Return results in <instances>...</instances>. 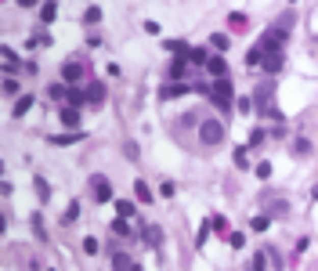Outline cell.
I'll list each match as a JSON object with an SVG mask.
<instances>
[{"label":"cell","instance_id":"cell-38","mask_svg":"<svg viewBox=\"0 0 318 271\" xmlns=\"http://www.w3.org/2000/svg\"><path fill=\"white\" fill-rule=\"evenodd\" d=\"M314 199H318V188H314Z\"/></svg>","mask_w":318,"mask_h":271},{"label":"cell","instance_id":"cell-13","mask_svg":"<svg viewBox=\"0 0 318 271\" xmlns=\"http://www.w3.org/2000/svg\"><path fill=\"white\" fill-rule=\"evenodd\" d=\"M29 224H33V235H36L40 242H47V228H44V217H40V213H33V217H29Z\"/></svg>","mask_w":318,"mask_h":271},{"label":"cell","instance_id":"cell-29","mask_svg":"<svg viewBox=\"0 0 318 271\" xmlns=\"http://www.w3.org/2000/svg\"><path fill=\"white\" fill-rule=\"evenodd\" d=\"M250 228H253V231H268V228H271V221H268V217H253V221H250Z\"/></svg>","mask_w":318,"mask_h":271},{"label":"cell","instance_id":"cell-23","mask_svg":"<svg viewBox=\"0 0 318 271\" xmlns=\"http://www.w3.org/2000/svg\"><path fill=\"white\" fill-rule=\"evenodd\" d=\"M55 15H58L55 4H44V8H40V22H55Z\"/></svg>","mask_w":318,"mask_h":271},{"label":"cell","instance_id":"cell-8","mask_svg":"<svg viewBox=\"0 0 318 271\" xmlns=\"http://www.w3.org/2000/svg\"><path fill=\"white\" fill-rule=\"evenodd\" d=\"M112 267H116V271H134L138 264H134V260H130L123 250H112Z\"/></svg>","mask_w":318,"mask_h":271},{"label":"cell","instance_id":"cell-7","mask_svg":"<svg viewBox=\"0 0 318 271\" xmlns=\"http://www.w3.org/2000/svg\"><path fill=\"white\" fill-rule=\"evenodd\" d=\"M58 120H62L69 130H80V109H69V105H65V109L58 112Z\"/></svg>","mask_w":318,"mask_h":271},{"label":"cell","instance_id":"cell-35","mask_svg":"<svg viewBox=\"0 0 318 271\" xmlns=\"http://www.w3.org/2000/svg\"><path fill=\"white\" fill-rule=\"evenodd\" d=\"M159 196L170 199V196H174V181H163V184H159Z\"/></svg>","mask_w":318,"mask_h":271},{"label":"cell","instance_id":"cell-9","mask_svg":"<svg viewBox=\"0 0 318 271\" xmlns=\"http://www.w3.org/2000/svg\"><path fill=\"white\" fill-rule=\"evenodd\" d=\"M87 101H91V105H101V101H105V84H101V80H94V84L87 87Z\"/></svg>","mask_w":318,"mask_h":271},{"label":"cell","instance_id":"cell-15","mask_svg":"<svg viewBox=\"0 0 318 271\" xmlns=\"http://www.w3.org/2000/svg\"><path fill=\"white\" fill-rule=\"evenodd\" d=\"M0 51H4V69H8V76H11V72L18 69V55H15L11 47H0Z\"/></svg>","mask_w":318,"mask_h":271},{"label":"cell","instance_id":"cell-3","mask_svg":"<svg viewBox=\"0 0 318 271\" xmlns=\"http://www.w3.org/2000/svg\"><path fill=\"white\" fill-rule=\"evenodd\" d=\"M91 192H94V199H98V203H112V184H109L101 174H94V177H91Z\"/></svg>","mask_w":318,"mask_h":271},{"label":"cell","instance_id":"cell-5","mask_svg":"<svg viewBox=\"0 0 318 271\" xmlns=\"http://www.w3.org/2000/svg\"><path fill=\"white\" fill-rule=\"evenodd\" d=\"M138 228H141V235H145V242H148V246H155V250L163 246V231H159V224H152V221H141Z\"/></svg>","mask_w":318,"mask_h":271},{"label":"cell","instance_id":"cell-25","mask_svg":"<svg viewBox=\"0 0 318 271\" xmlns=\"http://www.w3.org/2000/svg\"><path fill=\"white\" fill-rule=\"evenodd\" d=\"M210 47L224 51V47H228V36H224V33H214V36H210Z\"/></svg>","mask_w":318,"mask_h":271},{"label":"cell","instance_id":"cell-24","mask_svg":"<svg viewBox=\"0 0 318 271\" xmlns=\"http://www.w3.org/2000/svg\"><path fill=\"white\" fill-rule=\"evenodd\" d=\"M184 62H188V58H174V65H170V76H174V80H181V76H184Z\"/></svg>","mask_w":318,"mask_h":271},{"label":"cell","instance_id":"cell-17","mask_svg":"<svg viewBox=\"0 0 318 271\" xmlns=\"http://www.w3.org/2000/svg\"><path fill=\"white\" fill-rule=\"evenodd\" d=\"M235 167H238V170H250V152H246V145L235 148Z\"/></svg>","mask_w":318,"mask_h":271},{"label":"cell","instance_id":"cell-37","mask_svg":"<svg viewBox=\"0 0 318 271\" xmlns=\"http://www.w3.org/2000/svg\"><path fill=\"white\" fill-rule=\"evenodd\" d=\"M51 98H65V101H69V94H65V87H62V84H55V87H51Z\"/></svg>","mask_w":318,"mask_h":271},{"label":"cell","instance_id":"cell-14","mask_svg":"<svg viewBox=\"0 0 318 271\" xmlns=\"http://www.w3.org/2000/svg\"><path fill=\"white\" fill-rule=\"evenodd\" d=\"M33 188H36V196H40V199H44V203L51 199V184H47L44 177H33Z\"/></svg>","mask_w":318,"mask_h":271},{"label":"cell","instance_id":"cell-20","mask_svg":"<svg viewBox=\"0 0 318 271\" xmlns=\"http://www.w3.org/2000/svg\"><path fill=\"white\" fill-rule=\"evenodd\" d=\"M116 213L123 217V221H127V217H134V203H130V199H119V203H116Z\"/></svg>","mask_w":318,"mask_h":271},{"label":"cell","instance_id":"cell-19","mask_svg":"<svg viewBox=\"0 0 318 271\" xmlns=\"http://www.w3.org/2000/svg\"><path fill=\"white\" fill-rule=\"evenodd\" d=\"M80 221V203H69V210L62 213V224H76Z\"/></svg>","mask_w":318,"mask_h":271},{"label":"cell","instance_id":"cell-31","mask_svg":"<svg viewBox=\"0 0 318 271\" xmlns=\"http://www.w3.org/2000/svg\"><path fill=\"white\" fill-rule=\"evenodd\" d=\"M228 22H231V29H246V25H250V18H246V15H231Z\"/></svg>","mask_w":318,"mask_h":271},{"label":"cell","instance_id":"cell-26","mask_svg":"<svg viewBox=\"0 0 318 271\" xmlns=\"http://www.w3.org/2000/svg\"><path fill=\"white\" fill-rule=\"evenodd\" d=\"M228 242H231L235 250H243V246H246V235H243V231H231V235H228Z\"/></svg>","mask_w":318,"mask_h":271},{"label":"cell","instance_id":"cell-30","mask_svg":"<svg viewBox=\"0 0 318 271\" xmlns=\"http://www.w3.org/2000/svg\"><path fill=\"white\" fill-rule=\"evenodd\" d=\"M98 250H101V246H98V239H94V235H87V239H84V253H91V257H94Z\"/></svg>","mask_w":318,"mask_h":271},{"label":"cell","instance_id":"cell-1","mask_svg":"<svg viewBox=\"0 0 318 271\" xmlns=\"http://www.w3.org/2000/svg\"><path fill=\"white\" fill-rule=\"evenodd\" d=\"M199 138H203V145H221L224 141V123L221 120H203L199 123Z\"/></svg>","mask_w":318,"mask_h":271},{"label":"cell","instance_id":"cell-6","mask_svg":"<svg viewBox=\"0 0 318 271\" xmlns=\"http://www.w3.org/2000/svg\"><path fill=\"white\" fill-rule=\"evenodd\" d=\"M206 69H210V76H217V80H228V62H224L221 55H210Z\"/></svg>","mask_w":318,"mask_h":271},{"label":"cell","instance_id":"cell-22","mask_svg":"<svg viewBox=\"0 0 318 271\" xmlns=\"http://www.w3.org/2000/svg\"><path fill=\"white\" fill-rule=\"evenodd\" d=\"M268 267V257H264V250L260 253H253V260H250V271H264Z\"/></svg>","mask_w":318,"mask_h":271},{"label":"cell","instance_id":"cell-32","mask_svg":"<svg viewBox=\"0 0 318 271\" xmlns=\"http://www.w3.org/2000/svg\"><path fill=\"white\" fill-rule=\"evenodd\" d=\"M188 62H210L206 47H192V58H188Z\"/></svg>","mask_w":318,"mask_h":271},{"label":"cell","instance_id":"cell-2","mask_svg":"<svg viewBox=\"0 0 318 271\" xmlns=\"http://www.w3.org/2000/svg\"><path fill=\"white\" fill-rule=\"evenodd\" d=\"M210 94H214V101H217V109H221V112H228V109H231V98H235L231 80H217V84L210 87Z\"/></svg>","mask_w":318,"mask_h":271},{"label":"cell","instance_id":"cell-4","mask_svg":"<svg viewBox=\"0 0 318 271\" xmlns=\"http://www.w3.org/2000/svg\"><path fill=\"white\" fill-rule=\"evenodd\" d=\"M62 80L76 91V84L84 80V65H80V62H65V65H62Z\"/></svg>","mask_w":318,"mask_h":271},{"label":"cell","instance_id":"cell-28","mask_svg":"<svg viewBox=\"0 0 318 271\" xmlns=\"http://www.w3.org/2000/svg\"><path fill=\"white\" fill-rule=\"evenodd\" d=\"M253 174H257L260 181H268V177H271V163H257V167H253Z\"/></svg>","mask_w":318,"mask_h":271},{"label":"cell","instance_id":"cell-10","mask_svg":"<svg viewBox=\"0 0 318 271\" xmlns=\"http://www.w3.org/2000/svg\"><path fill=\"white\" fill-rule=\"evenodd\" d=\"M181 94H188V84H170V87H163V91H159V98H163V101H170V98H181Z\"/></svg>","mask_w":318,"mask_h":271},{"label":"cell","instance_id":"cell-36","mask_svg":"<svg viewBox=\"0 0 318 271\" xmlns=\"http://www.w3.org/2000/svg\"><path fill=\"white\" fill-rule=\"evenodd\" d=\"M18 91V80H15V76H8V80H4V94H15Z\"/></svg>","mask_w":318,"mask_h":271},{"label":"cell","instance_id":"cell-16","mask_svg":"<svg viewBox=\"0 0 318 271\" xmlns=\"http://www.w3.org/2000/svg\"><path fill=\"white\" fill-rule=\"evenodd\" d=\"M98 22H101V8H98V4H91V8L84 11V25H98Z\"/></svg>","mask_w":318,"mask_h":271},{"label":"cell","instance_id":"cell-18","mask_svg":"<svg viewBox=\"0 0 318 271\" xmlns=\"http://www.w3.org/2000/svg\"><path fill=\"white\" fill-rule=\"evenodd\" d=\"M29 109H33V94H22V98L15 101V116H25Z\"/></svg>","mask_w":318,"mask_h":271},{"label":"cell","instance_id":"cell-27","mask_svg":"<svg viewBox=\"0 0 318 271\" xmlns=\"http://www.w3.org/2000/svg\"><path fill=\"white\" fill-rule=\"evenodd\" d=\"M264 138H268V134H264V130H260V127H257V130H253V134H250V138H246V145H250V148H257V145H260V141H264Z\"/></svg>","mask_w":318,"mask_h":271},{"label":"cell","instance_id":"cell-39","mask_svg":"<svg viewBox=\"0 0 318 271\" xmlns=\"http://www.w3.org/2000/svg\"><path fill=\"white\" fill-rule=\"evenodd\" d=\"M47 271H55V267H47Z\"/></svg>","mask_w":318,"mask_h":271},{"label":"cell","instance_id":"cell-12","mask_svg":"<svg viewBox=\"0 0 318 271\" xmlns=\"http://www.w3.org/2000/svg\"><path fill=\"white\" fill-rule=\"evenodd\" d=\"M134 196H138V203H145V206L155 199V196H152V188H148L145 181H134Z\"/></svg>","mask_w":318,"mask_h":271},{"label":"cell","instance_id":"cell-34","mask_svg":"<svg viewBox=\"0 0 318 271\" xmlns=\"http://www.w3.org/2000/svg\"><path fill=\"white\" fill-rule=\"evenodd\" d=\"M253 109H257L253 98H238V112H253Z\"/></svg>","mask_w":318,"mask_h":271},{"label":"cell","instance_id":"cell-11","mask_svg":"<svg viewBox=\"0 0 318 271\" xmlns=\"http://www.w3.org/2000/svg\"><path fill=\"white\" fill-rule=\"evenodd\" d=\"M80 138H84V130H65V134H55L51 145H76Z\"/></svg>","mask_w":318,"mask_h":271},{"label":"cell","instance_id":"cell-33","mask_svg":"<svg viewBox=\"0 0 318 271\" xmlns=\"http://www.w3.org/2000/svg\"><path fill=\"white\" fill-rule=\"evenodd\" d=\"M210 228L217 231V235H224V231H228V221H224V217H214V221H210Z\"/></svg>","mask_w":318,"mask_h":271},{"label":"cell","instance_id":"cell-21","mask_svg":"<svg viewBox=\"0 0 318 271\" xmlns=\"http://www.w3.org/2000/svg\"><path fill=\"white\" fill-rule=\"evenodd\" d=\"M112 231H116V235H134V228H130L123 217H116V221H112Z\"/></svg>","mask_w":318,"mask_h":271}]
</instances>
